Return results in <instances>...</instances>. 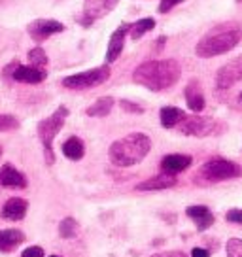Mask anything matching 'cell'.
Instances as JSON below:
<instances>
[{"mask_svg":"<svg viewBox=\"0 0 242 257\" xmlns=\"http://www.w3.org/2000/svg\"><path fill=\"white\" fill-rule=\"evenodd\" d=\"M63 153L70 161H80L83 157V153H85V146H83V142L78 137H70L63 144Z\"/></svg>","mask_w":242,"mask_h":257,"instance_id":"obj_22","label":"cell"},{"mask_svg":"<svg viewBox=\"0 0 242 257\" xmlns=\"http://www.w3.org/2000/svg\"><path fill=\"white\" fill-rule=\"evenodd\" d=\"M159 117H161V125L165 128H172V127H178L184 117H186V113L182 112L180 108L176 106H165L161 108V113H159Z\"/></svg>","mask_w":242,"mask_h":257,"instance_id":"obj_20","label":"cell"},{"mask_svg":"<svg viewBox=\"0 0 242 257\" xmlns=\"http://www.w3.org/2000/svg\"><path fill=\"white\" fill-rule=\"evenodd\" d=\"M21 257H44V249L40 246H31L21 253Z\"/></svg>","mask_w":242,"mask_h":257,"instance_id":"obj_31","label":"cell"},{"mask_svg":"<svg viewBox=\"0 0 242 257\" xmlns=\"http://www.w3.org/2000/svg\"><path fill=\"white\" fill-rule=\"evenodd\" d=\"M23 240V231H19V229H2L0 231V251L8 253L12 249H16Z\"/></svg>","mask_w":242,"mask_h":257,"instance_id":"obj_19","label":"cell"},{"mask_svg":"<svg viewBox=\"0 0 242 257\" xmlns=\"http://www.w3.org/2000/svg\"><path fill=\"white\" fill-rule=\"evenodd\" d=\"M110 78V66H98V68H91L85 72L74 74V76H66L63 80V85L66 89H74V91H81V89H93L97 85H102L104 81Z\"/></svg>","mask_w":242,"mask_h":257,"instance_id":"obj_6","label":"cell"},{"mask_svg":"<svg viewBox=\"0 0 242 257\" xmlns=\"http://www.w3.org/2000/svg\"><path fill=\"white\" fill-rule=\"evenodd\" d=\"M0 155H2V148H0Z\"/></svg>","mask_w":242,"mask_h":257,"instance_id":"obj_37","label":"cell"},{"mask_svg":"<svg viewBox=\"0 0 242 257\" xmlns=\"http://www.w3.org/2000/svg\"><path fill=\"white\" fill-rule=\"evenodd\" d=\"M66 117H68V108L59 106L49 117H46V119H42L38 123V138L44 144V153H46V163L48 165L55 163V155H53V148L51 146H53V138L59 135V131L65 125Z\"/></svg>","mask_w":242,"mask_h":257,"instance_id":"obj_4","label":"cell"},{"mask_svg":"<svg viewBox=\"0 0 242 257\" xmlns=\"http://www.w3.org/2000/svg\"><path fill=\"white\" fill-rule=\"evenodd\" d=\"M27 210H29V202L25 199H19V197H14V199H8L2 206V217L4 219H12V221H19L27 216Z\"/></svg>","mask_w":242,"mask_h":257,"instance_id":"obj_14","label":"cell"},{"mask_svg":"<svg viewBox=\"0 0 242 257\" xmlns=\"http://www.w3.org/2000/svg\"><path fill=\"white\" fill-rule=\"evenodd\" d=\"M178 184V180L174 174H167V172H163L159 176H154V178H148L144 182H140L137 185L138 191H161V189H170V187H174Z\"/></svg>","mask_w":242,"mask_h":257,"instance_id":"obj_12","label":"cell"},{"mask_svg":"<svg viewBox=\"0 0 242 257\" xmlns=\"http://www.w3.org/2000/svg\"><path fill=\"white\" fill-rule=\"evenodd\" d=\"M225 219L231 221V223H242V208H234L229 210L225 214Z\"/></svg>","mask_w":242,"mask_h":257,"instance_id":"obj_29","label":"cell"},{"mask_svg":"<svg viewBox=\"0 0 242 257\" xmlns=\"http://www.w3.org/2000/svg\"><path fill=\"white\" fill-rule=\"evenodd\" d=\"M186 102H187V108L195 113L204 110V95H202V89L199 81L191 80L186 85Z\"/></svg>","mask_w":242,"mask_h":257,"instance_id":"obj_17","label":"cell"},{"mask_svg":"<svg viewBox=\"0 0 242 257\" xmlns=\"http://www.w3.org/2000/svg\"><path fill=\"white\" fill-rule=\"evenodd\" d=\"M119 0H85L83 2V25L93 23L95 19H100L104 17L106 14H110L115 6H117Z\"/></svg>","mask_w":242,"mask_h":257,"instance_id":"obj_10","label":"cell"},{"mask_svg":"<svg viewBox=\"0 0 242 257\" xmlns=\"http://www.w3.org/2000/svg\"><path fill=\"white\" fill-rule=\"evenodd\" d=\"M234 2H238V4H242V0H234Z\"/></svg>","mask_w":242,"mask_h":257,"instance_id":"obj_36","label":"cell"},{"mask_svg":"<svg viewBox=\"0 0 242 257\" xmlns=\"http://www.w3.org/2000/svg\"><path fill=\"white\" fill-rule=\"evenodd\" d=\"M46 70L38 68V66H23L17 64V68L14 70V80L21 81V83H40L46 80Z\"/></svg>","mask_w":242,"mask_h":257,"instance_id":"obj_15","label":"cell"},{"mask_svg":"<svg viewBox=\"0 0 242 257\" xmlns=\"http://www.w3.org/2000/svg\"><path fill=\"white\" fill-rule=\"evenodd\" d=\"M191 257H210V253H208V249H204V248H193Z\"/></svg>","mask_w":242,"mask_h":257,"instance_id":"obj_33","label":"cell"},{"mask_svg":"<svg viewBox=\"0 0 242 257\" xmlns=\"http://www.w3.org/2000/svg\"><path fill=\"white\" fill-rule=\"evenodd\" d=\"M225 249L227 257H242V240L240 238H229Z\"/></svg>","mask_w":242,"mask_h":257,"instance_id":"obj_26","label":"cell"},{"mask_svg":"<svg viewBox=\"0 0 242 257\" xmlns=\"http://www.w3.org/2000/svg\"><path fill=\"white\" fill-rule=\"evenodd\" d=\"M121 108L125 110V112H131V113H142L144 112V108L140 104H135V102H131V100H121L119 102Z\"/></svg>","mask_w":242,"mask_h":257,"instance_id":"obj_28","label":"cell"},{"mask_svg":"<svg viewBox=\"0 0 242 257\" xmlns=\"http://www.w3.org/2000/svg\"><path fill=\"white\" fill-rule=\"evenodd\" d=\"M240 100H242V93H240Z\"/></svg>","mask_w":242,"mask_h":257,"instance_id":"obj_38","label":"cell"},{"mask_svg":"<svg viewBox=\"0 0 242 257\" xmlns=\"http://www.w3.org/2000/svg\"><path fill=\"white\" fill-rule=\"evenodd\" d=\"M17 127H19V121H17L14 115L0 113V133H2V131H16Z\"/></svg>","mask_w":242,"mask_h":257,"instance_id":"obj_27","label":"cell"},{"mask_svg":"<svg viewBox=\"0 0 242 257\" xmlns=\"http://www.w3.org/2000/svg\"><path fill=\"white\" fill-rule=\"evenodd\" d=\"M186 214L193 219L199 231H206V229H210V227L214 225V219H216L214 214H212L206 206H189V208L186 210Z\"/></svg>","mask_w":242,"mask_h":257,"instance_id":"obj_18","label":"cell"},{"mask_svg":"<svg viewBox=\"0 0 242 257\" xmlns=\"http://www.w3.org/2000/svg\"><path fill=\"white\" fill-rule=\"evenodd\" d=\"M242 40V25L236 21H225V23L214 25L201 40L197 42L195 53L201 59H210V57L223 55L227 51L238 46Z\"/></svg>","mask_w":242,"mask_h":257,"instance_id":"obj_2","label":"cell"},{"mask_svg":"<svg viewBox=\"0 0 242 257\" xmlns=\"http://www.w3.org/2000/svg\"><path fill=\"white\" fill-rule=\"evenodd\" d=\"M0 184L4 187H14V189H23L27 187V178L21 174L14 165H4L0 169Z\"/></svg>","mask_w":242,"mask_h":257,"instance_id":"obj_16","label":"cell"},{"mask_svg":"<svg viewBox=\"0 0 242 257\" xmlns=\"http://www.w3.org/2000/svg\"><path fill=\"white\" fill-rule=\"evenodd\" d=\"M155 27V19H152V17H144V19H138L137 23L131 25V38L133 40H140L142 36H144L146 32H150L152 29Z\"/></svg>","mask_w":242,"mask_h":257,"instance_id":"obj_23","label":"cell"},{"mask_svg":"<svg viewBox=\"0 0 242 257\" xmlns=\"http://www.w3.org/2000/svg\"><path fill=\"white\" fill-rule=\"evenodd\" d=\"M29 63H31V66H38V68H42V66H46L48 64V55H46V51L42 48H34L29 51Z\"/></svg>","mask_w":242,"mask_h":257,"instance_id":"obj_25","label":"cell"},{"mask_svg":"<svg viewBox=\"0 0 242 257\" xmlns=\"http://www.w3.org/2000/svg\"><path fill=\"white\" fill-rule=\"evenodd\" d=\"M182 76V68L174 59H163V61H146L133 72L135 83L150 91H165L172 87Z\"/></svg>","mask_w":242,"mask_h":257,"instance_id":"obj_1","label":"cell"},{"mask_svg":"<svg viewBox=\"0 0 242 257\" xmlns=\"http://www.w3.org/2000/svg\"><path fill=\"white\" fill-rule=\"evenodd\" d=\"M51 257H59V255H51Z\"/></svg>","mask_w":242,"mask_h":257,"instance_id":"obj_39","label":"cell"},{"mask_svg":"<svg viewBox=\"0 0 242 257\" xmlns=\"http://www.w3.org/2000/svg\"><path fill=\"white\" fill-rule=\"evenodd\" d=\"M152 257H165L163 253H155V255H152Z\"/></svg>","mask_w":242,"mask_h":257,"instance_id":"obj_35","label":"cell"},{"mask_svg":"<svg viewBox=\"0 0 242 257\" xmlns=\"http://www.w3.org/2000/svg\"><path fill=\"white\" fill-rule=\"evenodd\" d=\"M184 0H161V4H159V14H167L170 10L178 6V4H182Z\"/></svg>","mask_w":242,"mask_h":257,"instance_id":"obj_30","label":"cell"},{"mask_svg":"<svg viewBox=\"0 0 242 257\" xmlns=\"http://www.w3.org/2000/svg\"><path fill=\"white\" fill-rule=\"evenodd\" d=\"M17 61H14V63H10L8 66H6V68H4V74H2V76H4V78H6V80H8V78H12V80H14V70H16L17 68Z\"/></svg>","mask_w":242,"mask_h":257,"instance_id":"obj_32","label":"cell"},{"mask_svg":"<svg viewBox=\"0 0 242 257\" xmlns=\"http://www.w3.org/2000/svg\"><path fill=\"white\" fill-rule=\"evenodd\" d=\"M165 257H187L186 253H182V251H169V253H163Z\"/></svg>","mask_w":242,"mask_h":257,"instance_id":"obj_34","label":"cell"},{"mask_svg":"<svg viewBox=\"0 0 242 257\" xmlns=\"http://www.w3.org/2000/svg\"><path fill=\"white\" fill-rule=\"evenodd\" d=\"M113 108V98L112 96H100L97 102H93V104L89 106L85 113L91 115V117H104L108 113L112 112Z\"/></svg>","mask_w":242,"mask_h":257,"instance_id":"obj_21","label":"cell"},{"mask_svg":"<svg viewBox=\"0 0 242 257\" xmlns=\"http://www.w3.org/2000/svg\"><path fill=\"white\" fill-rule=\"evenodd\" d=\"M129 31H131V25L125 23V25H119V27L112 32L110 44H108V49H106V63H113V61L121 55L123 46H125V36H127Z\"/></svg>","mask_w":242,"mask_h":257,"instance_id":"obj_11","label":"cell"},{"mask_svg":"<svg viewBox=\"0 0 242 257\" xmlns=\"http://www.w3.org/2000/svg\"><path fill=\"white\" fill-rule=\"evenodd\" d=\"M27 31L34 42H44L57 32L65 31V25L55 21V19H36L27 27Z\"/></svg>","mask_w":242,"mask_h":257,"instance_id":"obj_9","label":"cell"},{"mask_svg":"<svg viewBox=\"0 0 242 257\" xmlns=\"http://www.w3.org/2000/svg\"><path fill=\"white\" fill-rule=\"evenodd\" d=\"M193 159L189 155H182V153H172L161 159V169L167 174H178V172H184L191 167Z\"/></svg>","mask_w":242,"mask_h":257,"instance_id":"obj_13","label":"cell"},{"mask_svg":"<svg viewBox=\"0 0 242 257\" xmlns=\"http://www.w3.org/2000/svg\"><path fill=\"white\" fill-rule=\"evenodd\" d=\"M242 80V55L233 59L231 63L223 64L216 74V85L218 89H229Z\"/></svg>","mask_w":242,"mask_h":257,"instance_id":"obj_8","label":"cell"},{"mask_svg":"<svg viewBox=\"0 0 242 257\" xmlns=\"http://www.w3.org/2000/svg\"><path fill=\"white\" fill-rule=\"evenodd\" d=\"M242 174V169L227 159H212L204 163L199 170V178L204 180L206 184H218V182H225V180H233Z\"/></svg>","mask_w":242,"mask_h":257,"instance_id":"obj_5","label":"cell"},{"mask_svg":"<svg viewBox=\"0 0 242 257\" xmlns=\"http://www.w3.org/2000/svg\"><path fill=\"white\" fill-rule=\"evenodd\" d=\"M150 150H152V140L144 133H131L125 138L115 140L110 146L108 155L115 167H133L144 161Z\"/></svg>","mask_w":242,"mask_h":257,"instance_id":"obj_3","label":"cell"},{"mask_svg":"<svg viewBox=\"0 0 242 257\" xmlns=\"http://www.w3.org/2000/svg\"><path fill=\"white\" fill-rule=\"evenodd\" d=\"M57 2H61V0H57Z\"/></svg>","mask_w":242,"mask_h":257,"instance_id":"obj_40","label":"cell"},{"mask_svg":"<svg viewBox=\"0 0 242 257\" xmlns=\"http://www.w3.org/2000/svg\"><path fill=\"white\" fill-rule=\"evenodd\" d=\"M178 128H180V133L186 135V137L202 138L214 133L216 121L212 119V117H204V115H197V113H195V115H186L184 121L178 125Z\"/></svg>","mask_w":242,"mask_h":257,"instance_id":"obj_7","label":"cell"},{"mask_svg":"<svg viewBox=\"0 0 242 257\" xmlns=\"http://www.w3.org/2000/svg\"><path fill=\"white\" fill-rule=\"evenodd\" d=\"M78 233V223H76V219L72 217H65L61 225H59V234L63 236V238H74Z\"/></svg>","mask_w":242,"mask_h":257,"instance_id":"obj_24","label":"cell"}]
</instances>
